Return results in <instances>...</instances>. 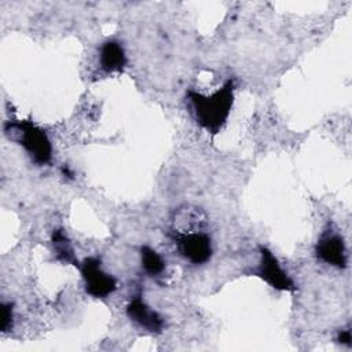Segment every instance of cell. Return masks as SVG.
I'll list each match as a JSON object with an SVG mask.
<instances>
[{"label":"cell","instance_id":"1","mask_svg":"<svg viewBox=\"0 0 352 352\" xmlns=\"http://www.w3.org/2000/svg\"><path fill=\"white\" fill-rule=\"evenodd\" d=\"M235 81L228 78L221 88L210 95H202L188 91L187 96L191 102L195 120L206 132L216 135L226 125L234 104Z\"/></svg>","mask_w":352,"mask_h":352},{"label":"cell","instance_id":"2","mask_svg":"<svg viewBox=\"0 0 352 352\" xmlns=\"http://www.w3.org/2000/svg\"><path fill=\"white\" fill-rule=\"evenodd\" d=\"M4 133L10 140L21 144L37 165H47L52 160V144L44 129L29 120L7 121Z\"/></svg>","mask_w":352,"mask_h":352},{"label":"cell","instance_id":"3","mask_svg":"<svg viewBox=\"0 0 352 352\" xmlns=\"http://www.w3.org/2000/svg\"><path fill=\"white\" fill-rule=\"evenodd\" d=\"M169 236L175 242L179 253L191 264L201 265L210 260L213 253L212 239L206 232L172 230Z\"/></svg>","mask_w":352,"mask_h":352},{"label":"cell","instance_id":"4","mask_svg":"<svg viewBox=\"0 0 352 352\" xmlns=\"http://www.w3.org/2000/svg\"><path fill=\"white\" fill-rule=\"evenodd\" d=\"M100 264L102 263L98 257L91 256L84 258L78 265V270L84 279L85 292L94 298H106L118 287L117 279L103 271Z\"/></svg>","mask_w":352,"mask_h":352},{"label":"cell","instance_id":"5","mask_svg":"<svg viewBox=\"0 0 352 352\" xmlns=\"http://www.w3.org/2000/svg\"><path fill=\"white\" fill-rule=\"evenodd\" d=\"M260 250V264L254 274L268 283L272 289L280 292H294L296 285L287 272L280 267L278 258L274 253L264 245H258Z\"/></svg>","mask_w":352,"mask_h":352},{"label":"cell","instance_id":"6","mask_svg":"<svg viewBox=\"0 0 352 352\" xmlns=\"http://www.w3.org/2000/svg\"><path fill=\"white\" fill-rule=\"evenodd\" d=\"M316 257L336 268H345L348 264V253L344 238L333 228H326L315 245Z\"/></svg>","mask_w":352,"mask_h":352},{"label":"cell","instance_id":"7","mask_svg":"<svg viewBox=\"0 0 352 352\" xmlns=\"http://www.w3.org/2000/svg\"><path fill=\"white\" fill-rule=\"evenodd\" d=\"M126 315L132 322L150 333L158 334L164 330V318L151 307H148L140 296H135L133 298H131L126 305Z\"/></svg>","mask_w":352,"mask_h":352},{"label":"cell","instance_id":"8","mask_svg":"<svg viewBox=\"0 0 352 352\" xmlns=\"http://www.w3.org/2000/svg\"><path fill=\"white\" fill-rule=\"evenodd\" d=\"M99 63L104 73L122 72L126 66V55L124 47L116 40L104 41L99 51Z\"/></svg>","mask_w":352,"mask_h":352},{"label":"cell","instance_id":"9","mask_svg":"<svg viewBox=\"0 0 352 352\" xmlns=\"http://www.w3.org/2000/svg\"><path fill=\"white\" fill-rule=\"evenodd\" d=\"M51 241H52V246H54L56 258H58L59 261H62V263L72 264V265H74V267L78 268L80 261L76 258V254H74V249H73V246H72V242H70V239L67 238V235L63 232V230H60V228L54 230L52 236H51Z\"/></svg>","mask_w":352,"mask_h":352},{"label":"cell","instance_id":"10","mask_svg":"<svg viewBox=\"0 0 352 352\" xmlns=\"http://www.w3.org/2000/svg\"><path fill=\"white\" fill-rule=\"evenodd\" d=\"M142 268L148 276H160L165 271V260L153 248L144 245L140 248Z\"/></svg>","mask_w":352,"mask_h":352},{"label":"cell","instance_id":"11","mask_svg":"<svg viewBox=\"0 0 352 352\" xmlns=\"http://www.w3.org/2000/svg\"><path fill=\"white\" fill-rule=\"evenodd\" d=\"M14 320V308L11 302H3L1 304V320H0V329L3 333L8 331L12 327Z\"/></svg>","mask_w":352,"mask_h":352},{"label":"cell","instance_id":"12","mask_svg":"<svg viewBox=\"0 0 352 352\" xmlns=\"http://www.w3.org/2000/svg\"><path fill=\"white\" fill-rule=\"evenodd\" d=\"M351 329L346 327V329H342L338 331V336H337V341L342 345H346V346H351Z\"/></svg>","mask_w":352,"mask_h":352}]
</instances>
